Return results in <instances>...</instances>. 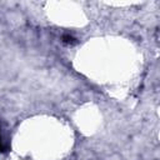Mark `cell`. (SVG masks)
Returning a JSON list of instances; mask_svg holds the SVG:
<instances>
[{"label": "cell", "mask_w": 160, "mask_h": 160, "mask_svg": "<svg viewBox=\"0 0 160 160\" xmlns=\"http://www.w3.org/2000/svg\"><path fill=\"white\" fill-rule=\"evenodd\" d=\"M4 151V145H2V141H1V135H0V152Z\"/></svg>", "instance_id": "2"}, {"label": "cell", "mask_w": 160, "mask_h": 160, "mask_svg": "<svg viewBox=\"0 0 160 160\" xmlns=\"http://www.w3.org/2000/svg\"><path fill=\"white\" fill-rule=\"evenodd\" d=\"M62 41H64L65 44L72 45V44L76 42V39H75L72 35H70V34H64V35H62Z\"/></svg>", "instance_id": "1"}]
</instances>
